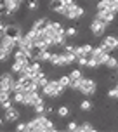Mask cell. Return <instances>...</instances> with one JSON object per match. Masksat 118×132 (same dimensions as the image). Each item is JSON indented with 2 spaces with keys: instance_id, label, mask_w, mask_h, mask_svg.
I'll use <instances>...</instances> for the list:
<instances>
[{
  "instance_id": "cell-27",
  "label": "cell",
  "mask_w": 118,
  "mask_h": 132,
  "mask_svg": "<svg viewBox=\"0 0 118 132\" xmlns=\"http://www.w3.org/2000/svg\"><path fill=\"white\" fill-rule=\"evenodd\" d=\"M99 66H101V64H99L97 59H94L92 56H89V57H87V68H89V70H97Z\"/></svg>"
},
{
  "instance_id": "cell-34",
  "label": "cell",
  "mask_w": 118,
  "mask_h": 132,
  "mask_svg": "<svg viewBox=\"0 0 118 132\" xmlns=\"http://www.w3.org/2000/svg\"><path fill=\"white\" fill-rule=\"evenodd\" d=\"M66 129H68V130H78V123H77V122H75V120H71V122H68V123H66Z\"/></svg>"
},
{
  "instance_id": "cell-18",
  "label": "cell",
  "mask_w": 118,
  "mask_h": 132,
  "mask_svg": "<svg viewBox=\"0 0 118 132\" xmlns=\"http://www.w3.org/2000/svg\"><path fill=\"white\" fill-rule=\"evenodd\" d=\"M106 9H113V0H99L96 4V11H106Z\"/></svg>"
},
{
  "instance_id": "cell-38",
  "label": "cell",
  "mask_w": 118,
  "mask_h": 132,
  "mask_svg": "<svg viewBox=\"0 0 118 132\" xmlns=\"http://www.w3.org/2000/svg\"><path fill=\"white\" fill-rule=\"evenodd\" d=\"M90 2H94V0H90Z\"/></svg>"
},
{
  "instance_id": "cell-8",
  "label": "cell",
  "mask_w": 118,
  "mask_h": 132,
  "mask_svg": "<svg viewBox=\"0 0 118 132\" xmlns=\"http://www.w3.org/2000/svg\"><path fill=\"white\" fill-rule=\"evenodd\" d=\"M101 44H103L109 52H116L118 51V37L116 35H104Z\"/></svg>"
},
{
  "instance_id": "cell-32",
  "label": "cell",
  "mask_w": 118,
  "mask_h": 132,
  "mask_svg": "<svg viewBox=\"0 0 118 132\" xmlns=\"http://www.w3.org/2000/svg\"><path fill=\"white\" fill-rule=\"evenodd\" d=\"M14 106V101H12V97L11 99H7V101H4V103H0V108L5 111V110H9V108H12Z\"/></svg>"
},
{
  "instance_id": "cell-35",
  "label": "cell",
  "mask_w": 118,
  "mask_h": 132,
  "mask_svg": "<svg viewBox=\"0 0 118 132\" xmlns=\"http://www.w3.org/2000/svg\"><path fill=\"white\" fill-rule=\"evenodd\" d=\"M77 64H78L80 68H87V57H80V59L77 61Z\"/></svg>"
},
{
  "instance_id": "cell-13",
  "label": "cell",
  "mask_w": 118,
  "mask_h": 132,
  "mask_svg": "<svg viewBox=\"0 0 118 132\" xmlns=\"http://www.w3.org/2000/svg\"><path fill=\"white\" fill-rule=\"evenodd\" d=\"M70 113H71V108H70V106L68 104H61L57 108V110H56V115H57L59 118H68V117H70Z\"/></svg>"
},
{
  "instance_id": "cell-36",
  "label": "cell",
  "mask_w": 118,
  "mask_h": 132,
  "mask_svg": "<svg viewBox=\"0 0 118 132\" xmlns=\"http://www.w3.org/2000/svg\"><path fill=\"white\" fill-rule=\"evenodd\" d=\"M7 123V120H5V117H0V127H4Z\"/></svg>"
},
{
  "instance_id": "cell-10",
  "label": "cell",
  "mask_w": 118,
  "mask_h": 132,
  "mask_svg": "<svg viewBox=\"0 0 118 132\" xmlns=\"http://www.w3.org/2000/svg\"><path fill=\"white\" fill-rule=\"evenodd\" d=\"M50 64H52L54 68H63V66H68L64 51H63V52H54L52 54V59H50Z\"/></svg>"
},
{
  "instance_id": "cell-4",
  "label": "cell",
  "mask_w": 118,
  "mask_h": 132,
  "mask_svg": "<svg viewBox=\"0 0 118 132\" xmlns=\"http://www.w3.org/2000/svg\"><path fill=\"white\" fill-rule=\"evenodd\" d=\"M108 23L106 21H103V19H99V18H92V21H90V24H89V30H90V33H92V37H96V38H101V37H104V33H106V30H108Z\"/></svg>"
},
{
  "instance_id": "cell-26",
  "label": "cell",
  "mask_w": 118,
  "mask_h": 132,
  "mask_svg": "<svg viewBox=\"0 0 118 132\" xmlns=\"http://www.w3.org/2000/svg\"><path fill=\"white\" fill-rule=\"evenodd\" d=\"M92 108H94V104H92V101L89 97H83L80 101V110H82V111H90Z\"/></svg>"
},
{
  "instance_id": "cell-29",
  "label": "cell",
  "mask_w": 118,
  "mask_h": 132,
  "mask_svg": "<svg viewBox=\"0 0 118 132\" xmlns=\"http://www.w3.org/2000/svg\"><path fill=\"white\" fill-rule=\"evenodd\" d=\"M45 106H47V103H38V104H35V106H33L35 115H42V113H45Z\"/></svg>"
},
{
  "instance_id": "cell-1",
  "label": "cell",
  "mask_w": 118,
  "mask_h": 132,
  "mask_svg": "<svg viewBox=\"0 0 118 132\" xmlns=\"http://www.w3.org/2000/svg\"><path fill=\"white\" fill-rule=\"evenodd\" d=\"M28 130L31 132H56L57 125L49 118V115L42 113V115H35L31 120H28Z\"/></svg>"
},
{
  "instance_id": "cell-2",
  "label": "cell",
  "mask_w": 118,
  "mask_h": 132,
  "mask_svg": "<svg viewBox=\"0 0 118 132\" xmlns=\"http://www.w3.org/2000/svg\"><path fill=\"white\" fill-rule=\"evenodd\" d=\"M57 14H61L63 18H66V19H70V21H78L83 14H85V9L82 5H78L77 2H71V4H64L63 5V9L59 11Z\"/></svg>"
},
{
  "instance_id": "cell-28",
  "label": "cell",
  "mask_w": 118,
  "mask_h": 132,
  "mask_svg": "<svg viewBox=\"0 0 118 132\" xmlns=\"http://www.w3.org/2000/svg\"><path fill=\"white\" fill-rule=\"evenodd\" d=\"M12 97V90H5V89H0V103H4L7 99Z\"/></svg>"
},
{
  "instance_id": "cell-11",
  "label": "cell",
  "mask_w": 118,
  "mask_h": 132,
  "mask_svg": "<svg viewBox=\"0 0 118 132\" xmlns=\"http://www.w3.org/2000/svg\"><path fill=\"white\" fill-rule=\"evenodd\" d=\"M0 47H4V49H7V51L14 52V51L18 49V42H16L14 38H11V37L4 35V37L0 38Z\"/></svg>"
},
{
  "instance_id": "cell-33",
  "label": "cell",
  "mask_w": 118,
  "mask_h": 132,
  "mask_svg": "<svg viewBox=\"0 0 118 132\" xmlns=\"http://www.w3.org/2000/svg\"><path fill=\"white\" fill-rule=\"evenodd\" d=\"M108 97L118 99V89L116 87H109V89H108Z\"/></svg>"
},
{
  "instance_id": "cell-17",
  "label": "cell",
  "mask_w": 118,
  "mask_h": 132,
  "mask_svg": "<svg viewBox=\"0 0 118 132\" xmlns=\"http://www.w3.org/2000/svg\"><path fill=\"white\" fill-rule=\"evenodd\" d=\"M104 66L108 68V70H115V68L118 66V57H116V56H115V54L111 52L109 56H108V59H106Z\"/></svg>"
},
{
  "instance_id": "cell-25",
  "label": "cell",
  "mask_w": 118,
  "mask_h": 132,
  "mask_svg": "<svg viewBox=\"0 0 118 132\" xmlns=\"http://www.w3.org/2000/svg\"><path fill=\"white\" fill-rule=\"evenodd\" d=\"M52 54H54V52H50L49 49H45V51H42V52H40L38 61H42L44 64H45V63H50V59H52Z\"/></svg>"
},
{
  "instance_id": "cell-24",
  "label": "cell",
  "mask_w": 118,
  "mask_h": 132,
  "mask_svg": "<svg viewBox=\"0 0 118 132\" xmlns=\"http://www.w3.org/2000/svg\"><path fill=\"white\" fill-rule=\"evenodd\" d=\"M64 35L70 40L77 38V37H78V28H77V26H68V28H64Z\"/></svg>"
},
{
  "instance_id": "cell-16",
  "label": "cell",
  "mask_w": 118,
  "mask_h": 132,
  "mask_svg": "<svg viewBox=\"0 0 118 132\" xmlns=\"http://www.w3.org/2000/svg\"><path fill=\"white\" fill-rule=\"evenodd\" d=\"M47 21H49V18H37V19L33 21L31 28H33V30H37V31H42V30L45 28Z\"/></svg>"
},
{
  "instance_id": "cell-23",
  "label": "cell",
  "mask_w": 118,
  "mask_h": 132,
  "mask_svg": "<svg viewBox=\"0 0 118 132\" xmlns=\"http://www.w3.org/2000/svg\"><path fill=\"white\" fill-rule=\"evenodd\" d=\"M77 132H96V127L92 125L90 122H82V123H78V130Z\"/></svg>"
},
{
  "instance_id": "cell-15",
  "label": "cell",
  "mask_w": 118,
  "mask_h": 132,
  "mask_svg": "<svg viewBox=\"0 0 118 132\" xmlns=\"http://www.w3.org/2000/svg\"><path fill=\"white\" fill-rule=\"evenodd\" d=\"M26 63H30V61H14V59H12L11 71H12L14 75H19V73L23 71V68H24V64H26Z\"/></svg>"
},
{
  "instance_id": "cell-6",
  "label": "cell",
  "mask_w": 118,
  "mask_h": 132,
  "mask_svg": "<svg viewBox=\"0 0 118 132\" xmlns=\"http://www.w3.org/2000/svg\"><path fill=\"white\" fill-rule=\"evenodd\" d=\"M14 84H16V78H14L12 71H5L0 75V89H5V90H12Z\"/></svg>"
},
{
  "instance_id": "cell-7",
  "label": "cell",
  "mask_w": 118,
  "mask_h": 132,
  "mask_svg": "<svg viewBox=\"0 0 118 132\" xmlns=\"http://www.w3.org/2000/svg\"><path fill=\"white\" fill-rule=\"evenodd\" d=\"M116 11H113V9H106V11H97L96 12V18H99V19L106 21L108 24H113L115 21H116Z\"/></svg>"
},
{
  "instance_id": "cell-21",
  "label": "cell",
  "mask_w": 118,
  "mask_h": 132,
  "mask_svg": "<svg viewBox=\"0 0 118 132\" xmlns=\"http://www.w3.org/2000/svg\"><path fill=\"white\" fill-rule=\"evenodd\" d=\"M57 82H59L63 87H64V89H70V87H71V77H70V73L61 75V77L57 78Z\"/></svg>"
},
{
  "instance_id": "cell-14",
  "label": "cell",
  "mask_w": 118,
  "mask_h": 132,
  "mask_svg": "<svg viewBox=\"0 0 118 132\" xmlns=\"http://www.w3.org/2000/svg\"><path fill=\"white\" fill-rule=\"evenodd\" d=\"M35 84H37V85L40 87V90H42V89H44V87L47 85V84H49V78H47V75H45V71H42V73H38V75H37V77H35Z\"/></svg>"
},
{
  "instance_id": "cell-37",
  "label": "cell",
  "mask_w": 118,
  "mask_h": 132,
  "mask_svg": "<svg viewBox=\"0 0 118 132\" xmlns=\"http://www.w3.org/2000/svg\"><path fill=\"white\" fill-rule=\"evenodd\" d=\"M113 11L118 12V0H113Z\"/></svg>"
},
{
  "instance_id": "cell-9",
  "label": "cell",
  "mask_w": 118,
  "mask_h": 132,
  "mask_svg": "<svg viewBox=\"0 0 118 132\" xmlns=\"http://www.w3.org/2000/svg\"><path fill=\"white\" fill-rule=\"evenodd\" d=\"M4 35H7V37L14 38L16 42H19V40L23 38L21 26H18V24H7V26H5V33H4Z\"/></svg>"
},
{
  "instance_id": "cell-19",
  "label": "cell",
  "mask_w": 118,
  "mask_h": 132,
  "mask_svg": "<svg viewBox=\"0 0 118 132\" xmlns=\"http://www.w3.org/2000/svg\"><path fill=\"white\" fill-rule=\"evenodd\" d=\"M23 5H24V9L28 12H35L38 9V2L37 0H23Z\"/></svg>"
},
{
  "instance_id": "cell-30",
  "label": "cell",
  "mask_w": 118,
  "mask_h": 132,
  "mask_svg": "<svg viewBox=\"0 0 118 132\" xmlns=\"http://www.w3.org/2000/svg\"><path fill=\"white\" fill-rule=\"evenodd\" d=\"M70 77H71V80H77V78H82L83 75H82V70L77 68V70H71V71H70Z\"/></svg>"
},
{
  "instance_id": "cell-3",
  "label": "cell",
  "mask_w": 118,
  "mask_h": 132,
  "mask_svg": "<svg viewBox=\"0 0 118 132\" xmlns=\"http://www.w3.org/2000/svg\"><path fill=\"white\" fill-rule=\"evenodd\" d=\"M64 87L59 84L57 80H49V84H47L40 92L44 94V97H49V99H57V97H61L63 94H64Z\"/></svg>"
},
{
  "instance_id": "cell-12",
  "label": "cell",
  "mask_w": 118,
  "mask_h": 132,
  "mask_svg": "<svg viewBox=\"0 0 118 132\" xmlns=\"http://www.w3.org/2000/svg\"><path fill=\"white\" fill-rule=\"evenodd\" d=\"M5 120H7V123H14V122H18L21 117V111L16 108V106H12V108H9V110H5Z\"/></svg>"
},
{
  "instance_id": "cell-22",
  "label": "cell",
  "mask_w": 118,
  "mask_h": 132,
  "mask_svg": "<svg viewBox=\"0 0 118 132\" xmlns=\"http://www.w3.org/2000/svg\"><path fill=\"white\" fill-rule=\"evenodd\" d=\"M83 82H85V77H82V78H77V80H71V89L73 92H80L82 90V85H83Z\"/></svg>"
},
{
  "instance_id": "cell-20",
  "label": "cell",
  "mask_w": 118,
  "mask_h": 132,
  "mask_svg": "<svg viewBox=\"0 0 118 132\" xmlns=\"http://www.w3.org/2000/svg\"><path fill=\"white\" fill-rule=\"evenodd\" d=\"M63 5H64V0H50L49 2V9L52 12H59L63 9Z\"/></svg>"
},
{
  "instance_id": "cell-5",
  "label": "cell",
  "mask_w": 118,
  "mask_h": 132,
  "mask_svg": "<svg viewBox=\"0 0 118 132\" xmlns=\"http://www.w3.org/2000/svg\"><path fill=\"white\" fill-rule=\"evenodd\" d=\"M96 92H97V82H96L94 78H85L80 94H82L83 97H90V96H94Z\"/></svg>"
},
{
  "instance_id": "cell-31",
  "label": "cell",
  "mask_w": 118,
  "mask_h": 132,
  "mask_svg": "<svg viewBox=\"0 0 118 132\" xmlns=\"http://www.w3.org/2000/svg\"><path fill=\"white\" fill-rule=\"evenodd\" d=\"M16 130L18 132H26L28 130V122H18V123H16Z\"/></svg>"
}]
</instances>
